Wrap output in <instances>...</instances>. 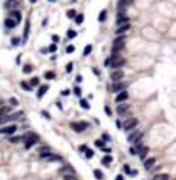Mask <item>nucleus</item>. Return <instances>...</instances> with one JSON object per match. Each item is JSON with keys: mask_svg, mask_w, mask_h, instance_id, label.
<instances>
[{"mask_svg": "<svg viewBox=\"0 0 176 180\" xmlns=\"http://www.w3.org/2000/svg\"><path fill=\"white\" fill-rule=\"evenodd\" d=\"M42 115H43V116L46 117V119H51V115H49L48 111H44V110H43V111H42Z\"/></svg>", "mask_w": 176, "mask_h": 180, "instance_id": "42", "label": "nucleus"}, {"mask_svg": "<svg viewBox=\"0 0 176 180\" xmlns=\"http://www.w3.org/2000/svg\"><path fill=\"white\" fill-rule=\"evenodd\" d=\"M115 180H123V176H116V179Z\"/></svg>", "mask_w": 176, "mask_h": 180, "instance_id": "53", "label": "nucleus"}, {"mask_svg": "<svg viewBox=\"0 0 176 180\" xmlns=\"http://www.w3.org/2000/svg\"><path fill=\"white\" fill-rule=\"evenodd\" d=\"M124 43H126L124 37H118V38H115L113 46H112V50H113V52H118V50H121V49L124 47Z\"/></svg>", "mask_w": 176, "mask_h": 180, "instance_id": "5", "label": "nucleus"}, {"mask_svg": "<svg viewBox=\"0 0 176 180\" xmlns=\"http://www.w3.org/2000/svg\"><path fill=\"white\" fill-rule=\"evenodd\" d=\"M153 180H168V176L167 174H156L153 177Z\"/></svg>", "mask_w": 176, "mask_h": 180, "instance_id": "22", "label": "nucleus"}, {"mask_svg": "<svg viewBox=\"0 0 176 180\" xmlns=\"http://www.w3.org/2000/svg\"><path fill=\"white\" fill-rule=\"evenodd\" d=\"M106 15H107V11H101V12H100V17H98V20L103 23V21L106 20Z\"/></svg>", "mask_w": 176, "mask_h": 180, "instance_id": "25", "label": "nucleus"}, {"mask_svg": "<svg viewBox=\"0 0 176 180\" xmlns=\"http://www.w3.org/2000/svg\"><path fill=\"white\" fill-rule=\"evenodd\" d=\"M129 23V18L123 15V14H118V17H116V25L118 26H121V25H127Z\"/></svg>", "mask_w": 176, "mask_h": 180, "instance_id": "13", "label": "nucleus"}, {"mask_svg": "<svg viewBox=\"0 0 176 180\" xmlns=\"http://www.w3.org/2000/svg\"><path fill=\"white\" fill-rule=\"evenodd\" d=\"M155 162H156V160H155L153 157H149V159L144 162V166H146V170H152V168L155 166Z\"/></svg>", "mask_w": 176, "mask_h": 180, "instance_id": "17", "label": "nucleus"}, {"mask_svg": "<svg viewBox=\"0 0 176 180\" xmlns=\"http://www.w3.org/2000/svg\"><path fill=\"white\" fill-rule=\"evenodd\" d=\"M48 89H49L48 86H42V87L38 89V93H37V96H38V98H43V96H44V93L48 92Z\"/></svg>", "mask_w": 176, "mask_h": 180, "instance_id": "19", "label": "nucleus"}, {"mask_svg": "<svg viewBox=\"0 0 176 180\" xmlns=\"http://www.w3.org/2000/svg\"><path fill=\"white\" fill-rule=\"evenodd\" d=\"M94 174H95V177H97L98 180H103V172L100 171V170H95V171H94Z\"/></svg>", "mask_w": 176, "mask_h": 180, "instance_id": "27", "label": "nucleus"}, {"mask_svg": "<svg viewBox=\"0 0 176 180\" xmlns=\"http://www.w3.org/2000/svg\"><path fill=\"white\" fill-rule=\"evenodd\" d=\"M110 78H112V81H113V82H116V81H123L124 72L121 70V69H115L113 72L110 73Z\"/></svg>", "mask_w": 176, "mask_h": 180, "instance_id": "7", "label": "nucleus"}, {"mask_svg": "<svg viewBox=\"0 0 176 180\" xmlns=\"http://www.w3.org/2000/svg\"><path fill=\"white\" fill-rule=\"evenodd\" d=\"M15 131H17V127L15 125H6V127H2V128H0V133H2V134H14V133H15Z\"/></svg>", "mask_w": 176, "mask_h": 180, "instance_id": "8", "label": "nucleus"}, {"mask_svg": "<svg viewBox=\"0 0 176 180\" xmlns=\"http://www.w3.org/2000/svg\"><path fill=\"white\" fill-rule=\"evenodd\" d=\"M72 2H75V0H72Z\"/></svg>", "mask_w": 176, "mask_h": 180, "instance_id": "56", "label": "nucleus"}, {"mask_svg": "<svg viewBox=\"0 0 176 180\" xmlns=\"http://www.w3.org/2000/svg\"><path fill=\"white\" fill-rule=\"evenodd\" d=\"M44 78H46V80H54V78H55V73L54 72H46L44 73Z\"/></svg>", "mask_w": 176, "mask_h": 180, "instance_id": "26", "label": "nucleus"}, {"mask_svg": "<svg viewBox=\"0 0 176 180\" xmlns=\"http://www.w3.org/2000/svg\"><path fill=\"white\" fill-rule=\"evenodd\" d=\"M124 61L121 57H116V55H112V57H109L107 60L104 61V64L107 66V67H112V69H118V67H121V66H124Z\"/></svg>", "mask_w": 176, "mask_h": 180, "instance_id": "1", "label": "nucleus"}, {"mask_svg": "<svg viewBox=\"0 0 176 180\" xmlns=\"http://www.w3.org/2000/svg\"><path fill=\"white\" fill-rule=\"evenodd\" d=\"M22 87H23V89H26V90L32 89V86H31V84H26V82H22Z\"/></svg>", "mask_w": 176, "mask_h": 180, "instance_id": "38", "label": "nucleus"}, {"mask_svg": "<svg viewBox=\"0 0 176 180\" xmlns=\"http://www.w3.org/2000/svg\"><path fill=\"white\" fill-rule=\"evenodd\" d=\"M48 50H49V52H55V50H57V44H51Z\"/></svg>", "mask_w": 176, "mask_h": 180, "instance_id": "40", "label": "nucleus"}, {"mask_svg": "<svg viewBox=\"0 0 176 180\" xmlns=\"http://www.w3.org/2000/svg\"><path fill=\"white\" fill-rule=\"evenodd\" d=\"M58 40H60V38H58V35H52V41H54V43H57Z\"/></svg>", "mask_w": 176, "mask_h": 180, "instance_id": "48", "label": "nucleus"}, {"mask_svg": "<svg viewBox=\"0 0 176 180\" xmlns=\"http://www.w3.org/2000/svg\"><path fill=\"white\" fill-rule=\"evenodd\" d=\"M104 111H106V115H109V116L112 115V111H110V108L109 107H104Z\"/></svg>", "mask_w": 176, "mask_h": 180, "instance_id": "46", "label": "nucleus"}, {"mask_svg": "<svg viewBox=\"0 0 176 180\" xmlns=\"http://www.w3.org/2000/svg\"><path fill=\"white\" fill-rule=\"evenodd\" d=\"M70 127H72V130H75L77 133H81V131H84L89 125H87V122H72Z\"/></svg>", "mask_w": 176, "mask_h": 180, "instance_id": "6", "label": "nucleus"}, {"mask_svg": "<svg viewBox=\"0 0 176 180\" xmlns=\"http://www.w3.org/2000/svg\"><path fill=\"white\" fill-rule=\"evenodd\" d=\"M31 70H32L31 66H25V73H31Z\"/></svg>", "mask_w": 176, "mask_h": 180, "instance_id": "43", "label": "nucleus"}, {"mask_svg": "<svg viewBox=\"0 0 176 180\" xmlns=\"http://www.w3.org/2000/svg\"><path fill=\"white\" fill-rule=\"evenodd\" d=\"M11 2H14V0H11Z\"/></svg>", "mask_w": 176, "mask_h": 180, "instance_id": "57", "label": "nucleus"}, {"mask_svg": "<svg viewBox=\"0 0 176 180\" xmlns=\"http://www.w3.org/2000/svg\"><path fill=\"white\" fill-rule=\"evenodd\" d=\"M74 50H75V47H74V46H68V47H66V52H68V54L74 52Z\"/></svg>", "mask_w": 176, "mask_h": 180, "instance_id": "41", "label": "nucleus"}, {"mask_svg": "<svg viewBox=\"0 0 176 180\" xmlns=\"http://www.w3.org/2000/svg\"><path fill=\"white\" fill-rule=\"evenodd\" d=\"M136 125H138V121H136L135 117H129V119L123 124V128L124 130H127V131H132Z\"/></svg>", "mask_w": 176, "mask_h": 180, "instance_id": "4", "label": "nucleus"}, {"mask_svg": "<svg viewBox=\"0 0 176 180\" xmlns=\"http://www.w3.org/2000/svg\"><path fill=\"white\" fill-rule=\"evenodd\" d=\"M66 15L69 18H74V17H77V12H75V9H69V11L66 12Z\"/></svg>", "mask_w": 176, "mask_h": 180, "instance_id": "24", "label": "nucleus"}, {"mask_svg": "<svg viewBox=\"0 0 176 180\" xmlns=\"http://www.w3.org/2000/svg\"><path fill=\"white\" fill-rule=\"evenodd\" d=\"M103 139H104V140H107V139H110V137H109V134H103Z\"/></svg>", "mask_w": 176, "mask_h": 180, "instance_id": "52", "label": "nucleus"}, {"mask_svg": "<svg viewBox=\"0 0 176 180\" xmlns=\"http://www.w3.org/2000/svg\"><path fill=\"white\" fill-rule=\"evenodd\" d=\"M9 104H12V105H17V99H15V98H11V99H9Z\"/></svg>", "mask_w": 176, "mask_h": 180, "instance_id": "44", "label": "nucleus"}, {"mask_svg": "<svg viewBox=\"0 0 176 180\" xmlns=\"http://www.w3.org/2000/svg\"><path fill=\"white\" fill-rule=\"evenodd\" d=\"M48 2H55V0H48Z\"/></svg>", "mask_w": 176, "mask_h": 180, "instance_id": "55", "label": "nucleus"}, {"mask_svg": "<svg viewBox=\"0 0 176 180\" xmlns=\"http://www.w3.org/2000/svg\"><path fill=\"white\" fill-rule=\"evenodd\" d=\"M28 35H29V21H26V27H25V40L28 38Z\"/></svg>", "mask_w": 176, "mask_h": 180, "instance_id": "35", "label": "nucleus"}, {"mask_svg": "<svg viewBox=\"0 0 176 180\" xmlns=\"http://www.w3.org/2000/svg\"><path fill=\"white\" fill-rule=\"evenodd\" d=\"M112 160H113V159H112L110 156H104V157L101 159V163H103V165H110V163H112Z\"/></svg>", "mask_w": 176, "mask_h": 180, "instance_id": "21", "label": "nucleus"}, {"mask_svg": "<svg viewBox=\"0 0 176 180\" xmlns=\"http://www.w3.org/2000/svg\"><path fill=\"white\" fill-rule=\"evenodd\" d=\"M64 180H77L74 174H64Z\"/></svg>", "mask_w": 176, "mask_h": 180, "instance_id": "34", "label": "nucleus"}, {"mask_svg": "<svg viewBox=\"0 0 176 180\" xmlns=\"http://www.w3.org/2000/svg\"><path fill=\"white\" fill-rule=\"evenodd\" d=\"M38 154H40V157L44 159L48 154H51V150H49V147H42L40 150H38Z\"/></svg>", "mask_w": 176, "mask_h": 180, "instance_id": "15", "label": "nucleus"}, {"mask_svg": "<svg viewBox=\"0 0 176 180\" xmlns=\"http://www.w3.org/2000/svg\"><path fill=\"white\" fill-rule=\"evenodd\" d=\"M38 84H40V80H38L37 76H35V78H32V80H31V86H32V87H34V86H38Z\"/></svg>", "mask_w": 176, "mask_h": 180, "instance_id": "33", "label": "nucleus"}, {"mask_svg": "<svg viewBox=\"0 0 176 180\" xmlns=\"http://www.w3.org/2000/svg\"><path fill=\"white\" fill-rule=\"evenodd\" d=\"M23 140H25V147H26V148H31V147H34V145L37 144L38 136L35 134V133H28V134L23 136Z\"/></svg>", "mask_w": 176, "mask_h": 180, "instance_id": "2", "label": "nucleus"}, {"mask_svg": "<svg viewBox=\"0 0 176 180\" xmlns=\"http://www.w3.org/2000/svg\"><path fill=\"white\" fill-rule=\"evenodd\" d=\"M12 17L15 18V20H17V21H20V12H17V11H14V12H12Z\"/></svg>", "mask_w": 176, "mask_h": 180, "instance_id": "36", "label": "nucleus"}, {"mask_svg": "<svg viewBox=\"0 0 176 180\" xmlns=\"http://www.w3.org/2000/svg\"><path fill=\"white\" fill-rule=\"evenodd\" d=\"M22 139H23V137H18V136H12V137H11V142H12V144H18V142H20Z\"/></svg>", "mask_w": 176, "mask_h": 180, "instance_id": "29", "label": "nucleus"}, {"mask_svg": "<svg viewBox=\"0 0 176 180\" xmlns=\"http://www.w3.org/2000/svg\"><path fill=\"white\" fill-rule=\"evenodd\" d=\"M80 104H81V107L86 108V110H89V107H90V105H89V102H87V101H84V99H81V102H80Z\"/></svg>", "mask_w": 176, "mask_h": 180, "instance_id": "32", "label": "nucleus"}, {"mask_svg": "<svg viewBox=\"0 0 176 180\" xmlns=\"http://www.w3.org/2000/svg\"><path fill=\"white\" fill-rule=\"evenodd\" d=\"M60 172H61V174H75V171H74V168H72V166H69V165L63 166L61 170H60Z\"/></svg>", "mask_w": 176, "mask_h": 180, "instance_id": "18", "label": "nucleus"}, {"mask_svg": "<svg viewBox=\"0 0 176 180\" xmlns=\"http://www.w3.org/2000/svg\"><path fill=\"white\" fill-rule=\"evenodd\" d=\"M0 105H2V102H0Z\"/></svg>", "mask_w": 176, "mask_h": 180, "instance_id": "58", "label": "nucleus"}, {"mask_svg": "<svg viewBox=\"0 0 176 180\" xmlns=\"http://www.w3.org/2000/svg\"><path fill=\"white\" fill-rule=\"evenodd\" d=\"M22 116H23V111H15V113H12V115H11V122H12V121L20 119Z\"/></svg>", "mask_w": 176, "mask_h": 180, "instance_id": "20", "label": "nucleus"}, {"mask_svg": "<svg viewBox=\"0 0 176 180\" xmlns=\"http://www.w3.org/2000/svg\"><path fill=\"white\" fill-rule=\"evenodd\" d=\"M126 87H127V82H123V81H116L113 82V86H112V90L113 92H123V90H126Z\"/></svg>", "mask_w": 176, "mask_h": 180, "instance_id": "9", "label": "nucleus"}, {"mask_svg": "<svg viewBox=\"0 0 176 180\" xmlns=\"http://www.w3.org/2000/svg\"><path fill=\"white\" fill-rule=\"evenodd\" d=\"M29 2H31V3H35V2H37V0H29Z\"/></svg>", "mask_w": 176, "mask_h": 180, "instance_id": "54", "label": "nucleus"}, {"mask_svg": "<svg viewBox=\"0 0 176 180\" xmlns=\"http://www.w3.org/2000/svg\"><path fill=\"white\" fill-rule=\"evenodd\" d=\"M83 20H84V15H77V17H75V23H77V25H81Z\"/></svg>", "mask_w": 176, "mask_h": 180, "instance_id": "30", "label": "nucleus"}, {"mask_svg": "<svg viewBox=\"0 0 176 180\" xmlns=\"http://www.w3.org/2000/svg\"><path fill=\"white\" fill-rule=\"evenodd\" d=\"M124 171H126V172H130V174H132V171H130V168H129V165H126V166H124Z\"/></svg>", "mask_w": 176, "mask_h": 180, "instance_id": "49", "label": "nucleus"}, {"mask_svg": "<svg viewBox=\"0 0 176 180\" xmlns=\"http://www.w3.org/2000/svg\"><path fill=\"white\" fill-rule=\"evenodd\" d=\"M129 29H130V25H129V23H127V25H121V26H118V29H116V34H118V35L126 34Z\"/></svg>", "mask_w": 176, "mask_h": 180, "instance_id": "14", "label": "nucleus"}, {"mask_svg": "<svg viewBox=\"0 0 176 180\" xmlns=\"http://www.w3.org/2000/svg\"><path fill=\"white\" fill-rule=\"evenodd\" d=\"M44 159L48 162H61V156H58V154H48Z\"/></svg>", "mask_w": 176, "mask_h": 180, "instance_id": "12", "label": "nucleus"}, {"mask_svg": "<svg viewBox=\"0 0 176 180\" xmlns=\"http://www.w3.org/2000/svg\"><path fill=\"white\" fill-rule=\"evenodd\" d=\"M130 153H132V154H138V148L132 147V148H130Z\"/></svg>", "mask_w": 176, "mask_h": 180, "instance_id": "45", "label": "nucleus"}, {"mask_svg": "<svg viewBox=\"0 0 176 180\" xmlns=\"http://www.w3.org/2000/svg\"><path fill=\"white\" fill-rule=\"evenodd\" d=\"M92 156H94V151H92V150H89V148H87V151H86V157H87V159H90Z\"/></svg>", "mask_w": 176, "mask_h": 180, "instance_id": "39", "label": "nucleus"}, {"mask_svg": "<svg viewBox=\"0 0 176 180\" xmlns=\"http://www.w3.org/2000/svg\"><path fill=\"white\" fill-rule=\"evenodd\" d=\"M141 137H142V131L135 130L133 133H130V134L127 136V140H129V142H132V144H138V142L141 140Z\"/></svg>", "mask_w": 176, "mask_h": 180, "instance_id": "3", "label": "nucleus"}, {"mask_svg": "<svg viewBox=\"0 0 176 180\" xmlns=\"http://www.w3.org/2000/svg\"><path fill=\"white\" fill-rule=\"evenodd\" d=\"M75 37H77V32L72 31V29H69V31H68V38H75Z\"/></svg>", "mask_w": 176, "mask_h": 180, "instance_id": "31", "label": "nucleus"}, {"mask_svg": "<svg viewBox=\"0 0 176 180\" xmlns=\"http://www.w3.org/2000/svg\"><path fill=\"white\" fill-rule=\"evenodd\" d=\"M127 98H129V93H127L126 90H123V92H120V93L115 96V101L120 104V102H124V101H127Z\"/></svg>", "mask_w": 176, "mask_h": 180, "instance_id": "11", "label": "nucleus"}, {"mask_svg": "<svg viewBox=\"0 0 176 180\" xmlns=\"http://www.w3.org/2000/svg\"><path fill=\"white\" fill-rule=\"evenodd\" d=\"M72 69H74V64H72V63H69L68 66H66V72H68V73L72 72Z\"/></svg>", "mask_w": 176, "mask_h": 180, "instance_id": "37", "label": "nucleus"}, {"mask_svg": "<svg viewBox=\"0 0 176 180\" xmlns=\"http://www.w3.org/2000/svg\"><path fill=\"white\" fill-rule=\"evenodd\" d=\"M17 25H18V21H17V20H14V18H6V21H5V26L11 27V29H12V27H15Z\"/></svg>", "mask_w": 176, "mask_h": 180, "instance_id": "16", "label": "nucleus"}, {"mask_svg": "<svg viewBox=\"0 0 176 180\" xmlns=\"http://www.w3.org/2000/svg\"><path fill=\"white\" fill-rule=\"evenodd\" d=\"M90 52H92V46L87 44V46H86V49L83 50V57H87V55L90 54Z\"/></svg>", "mask_w": 176, "mask_h": 180, "instance_id": "23", "label": "nucleus"}, {"mask_svg": "<svg viewBox=\"0 0 176 180\" xmlns=\"http://www.w3.org/2000/svg\"><path fill=\"white\" fill-rule=\"evenodd\" d=\"M12 43H14V46H17L18 44V40H17V38H14V40H12Z\"/></svg>", "mask_w": 176, "mask_h": 180, "instance_id": "51", "label": "nucleus"}, {"mask_svg": "<svg viewBox=\"0 0 176 180\" xmlns=\"http://www.w3.org/2000/svg\"><path fill=\"white\" fill-rule=\"evenodd\" d=\"M75 95H78V96L81 95V93H80V89H78V87H75Z\"/></svg>", "mask_w": 176, "mask_h": 180, "instance_id": "50", "label": "nucleus"}, {"mask_svg": "<svg viewBox=\"0 0 176 180\" xmlns=\"http://www.w3.org/2000/svg\"><path fill=\"white\" fill-rule=\"evenodd\" d=\"M95 145L100 147V148H104V139H98V140H95Z\"/></svg>", "mask_w": 176, "mask_h": 180, "instance_id": "28", "label": "nucleus"}, {"mask_svg": "<svg viewBox=\"0 0 176 180\" xmlns=\"http://www.w3.org/2000/svg\"><path fill=\"white\" fill-rule=\"evenodd\" d=\"M129 108H130V105H129V104L120 102V105L116 107V113H118V115H126V113L129 111Z\"/></svg>", "mask_w": 176, "mask_h": 180, "instance_id": "10", "label": "nucleus"}, {"mask_svg": "<svg viewBox=\"0 0 176 180\" xmlns=\"http://www.w3.org/2000/svg\"><path fill=\"white\" fill-rule=\"evenodd\" d=\"M80 150L84 153V151H87V147H86V145H81V147H80Z\"/></svg>", "mask_w": 176, "mask_h": 180, "instance_id": "47", "label": "nucleus"}]
</instances>
